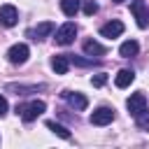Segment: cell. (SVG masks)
Here are the masks:
<instances>
[{"instance_id":"obj_1","label":"cell","mask_w":149,"mask_h":149,"mask_svg":"<svg viewBox=\"0 0 149 149\" xmlns=\"http://www.w3.org/2000/svg\"><path fill=\"white\" fill-rule=\"evenodd\" d=\"M44 109H47V105H44L42 100H33V102H28V105H16V114H21V119H23L26 123L35 121Z\"/></svg>"},{"instance_id":"obj_2","label":"cell","mask_w":149,"mask_h":149,"mask_svg":"<svg viewBox=\"0 0 149 149\" xmlns=\"http://www.w3.org/2000/svg\"><path fill=\"white\" fill-rule=\"evenodd\" d=\"M74 35H77V26L72 23V21H68V23H63L58 30H56V44H61V47H68V44H72L74 42Z\"/></svg>"},{"instance_id":"obj_3","label":"cell","mask_w":149,"mask_h":149,"mask_svg":"<svg viewBox=\"0 0 149 149\" xmlns=\"http://www.w3.org/2000/svg\"><path fill=\"white\" fill-rule=\"evenodd\" d=\"M130 12H133V16L137 19V26H140V28H147V26H149V7H147L144 0H133V2H130Z\"/></svg>"},{"instance_id":"obj_4","label":"cell","mask_w":149,"mask_h":149,"mask_svg":"<svg viewBox=\"0 0 149 149\" xmlns=\"http://www.w3.org/2000/svg\"><path fill=\"white\" fill-rule=\"evenodd\" d=\"M63 98L68 100V105L70 107H74L77 112H84L86 107H88V98L84 95V93H79V91H65L63 93Z\"/></svg>"},{"instance_id":"obj_5","label":"cell","mask_w":149,"mask_h":149,"mask_svg":"<svg viewBox=\"0 0 149 149\" xmlns=\"http://www.w3.org/2000/svg\"><path fill=\"white\" fill-rule=\"evenodd\" d=\"M114 121V109L112 107H98L93 114H91V123L93 126H107Z\"/></svg>"},{"instance_id":"obj_6","label":"cell","mask_w":149,"mask_h":149,"mask_svg":"<svg viewBox=\"0 0 149 149\" xmlns=\"http://www.w3.org/2000/svg\"><path fill=\"white\" fill-rule=\"evenodd\" d=\"M16 21H19L16 7H14V5H2V7H0V23H2L5 28H12V26H16Z\"/></svg>"},{"instance_id":"obj_7","label":"cell","mask_w":149,"mask_h":149,"mask_svg":"<svg viewBox=\"0 0 149 149\" xmlns=\"http://www.w3.org/2000/svg\"><path fill=\"white\" fill-rule=\"evenodd\" d=\"M28 47L26 44H14L9 51H7V58H9V63H14V65H23L26 61H28Z\"/></svg>"},{"instance_id":"obj_8","label":"cell","mask_w":149,"mask_h":149,"mask_svg":"<svg viewBox=\"0 0 149 149\" xmlns=\"http://www.w3.org/2000/svg\"><path fill=\"white\" fill-rule=\"evenodd\" d=\"M126 107H128V112L135 116L140 109H144V107H147V95H144V93H133V95L126 100Z\"/></svg>"},{"instance_id":"obj_9","label":"cell","mask_w":149,"mask_h":149,"mask_svg":"<svg viewBox=\"0 0 149 149\" xmlns=\"http://www.w3.org/2000/svg\"><path fill=\"white\" fill-rule=\"evenodd\" d=\"M121 33H123V23H121V21H109V23H105V26L100 28V35L107 37V40H114V37H119Z\"/></svg>"},{"instance_id":"obj_10","label":"cell","mask_w":149,"mask_h":149,"mask_svg":"<svg viewBox=\"0 0 149 149\" xmlns=\"http://www.w3.org/2000/svg\"><path fill=\"white\" fill-rule=\"evenodd\" d=\"M51 68H54L56 74H65V72L70 70V56H65V54L54 56V58H51Z\"/></svg>"},{"instance_id":"obj_11","label":"cell","mask_w":149,"mask_h":149,"mask_svg":"<svg viewBox=\"0 0 149 149\" xmlns=\"http://www.w3.org/2000/svg\"><path fill=\"white\" fill-rule=\"evenodd\" d=\"M133 81H135V72H133V70H119L116 77H114V84H116L119 88H126V86H130Z\"/></svg>"},{"instance_id":"obj_12","label":"cell","mask_w":149,"mask_h":149,"mask_svg":"<svg viewBox=\"0 0 149 149\" xmlns=\"http://www.w3.org/2000/svg\"><path fill=\"white\" fill-rule=\"evenodd\" d=\"M54 30H56V26H54L51 21H42V23H37V26H35V30H33L30 35H35V40H42V37L51 35Z\"/></svg>"},{"instance_id":"obj_13","label":"cell","mask_w":149,"mask_h":149,"mask_svg":"<svg viewBox=\"0 0 149 149\" xmlns=\"http://www.w3.org/2000/svg\"><path fill=\"white\" fill-rule=\"evenodd\" d=\"M137 49H140V44H137L135 40H126V42L119 47V54H121L123 58H130V56H135V54H137Z\"/></svg>"},{"instance_id":"obj_14","label":"cell","mask_w":149,"mask_h":149,"mask_svg":"<svg viewBox=\"0 0 149 149\" xmlns=\"http://www.w3.org/2000/svg\"><path fill=\"white\" fill-rule=\"evenodd\" d=\"M84 51H86L88 56H102V54H105V47H102L100 42H95V40H86V42H84Z\"/></svg>"},{"instance_id":"obj_15","label":"cell","mask_w":149,"mask_h":149,"mask_svg":"<svg viewBox=\"0 0 149 149\" xmlns=\"http://www.w3.org/2000/svg\"><path fill=\"white\" fill-rule=\"evenodd\" d=\"M79 5H81V0H61V9L65 16H74L79 12Z\"/></svg>"},{"instance_id":"obj_16","label":"cell","mask_w":149,"mask_h":149,"mask_svg":"<svg viewBox=\"0 0 149 149\" xmlns=\"http://www.w3.org/2000/svg\"><path fill=\"white\" fill-rule=\"evenodd\" d=\"M47 128H49L51 133H56L58 137H63V140H70V130H68L65 126H61V123H56V121H47Z\"/></svg>"},{"instance_id":"obj_17","label":"cell","mask_w":149,"mask_h":149,"mask_svg":"<svg viewBox=\"0 0 149 149\" xmlns=\"http://www.w3.org/2000/svg\"><path fill=\"white\" fill-rule=\"evenodd\" d=\"M135 123H137V128H142V130L149 128V109H147V107L135 114Z\"/></svg>"},{"instance_id":"obj_18","label":"cell","mask_w":149,"mask_h":149,"mask_svg":"<svg viewBox=\"0 0 149 149\" xmlns=\"http://www.w3.org/2000/svg\"><path fill=\"white\" fill-rule=\"evenodd\" d=\"M81 7H84V14H86V16H93V14L98 12V2H95V0H84Z\"/></svg>"},{"instance_id":"obj_19","label":"cell","mask_w":149,"mask_h":149,"mask_svg":"<svg viewBox=\"0 0 149 149\" xmlns=\"http://www.w3.org/2000/svg\"><path fill=\"white\" fill-rule=\"evenodd\" d=\"M91 84H93V86H105V84H107V74H105V72H100V74L91 77Z\"/></svg>"},{"instance_id":"obj_20","label":"cell","mask_w":149,"mask_h":149,"mask_svg":"<svg viewBox=\"0 0 149 149\" xmlns=\"http://www.w3.org/2000/svg\"><path fill=\"white\" fill-rule=\"evenodd\" d=\"M7 109H9V105H7V100L0 95V116H5V114H7Z\"/></svg>"},{"instance_id":"obj_21","label":"cell","mask_w":149,"mask_h":149,"mask_svg":"<svg viewBox=\"0 0 149 149\" xmlns=\"http://www.w3.org/2000/svg\"><path fill=\"white\" fill-rule=\"evenodd\" d=\"M112 2H126V0H112Z\"/></svg>"}]
</instances>
